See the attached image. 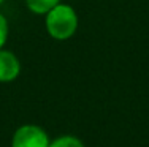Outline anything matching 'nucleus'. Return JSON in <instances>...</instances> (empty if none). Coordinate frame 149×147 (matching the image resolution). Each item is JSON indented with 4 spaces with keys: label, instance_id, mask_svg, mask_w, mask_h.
<instances>
[{
    "label": "nucleus",
    "instance_id": "obj_5",
    "mask_svg": "<svg viewBox=\"0 0 149 147\" xmlns=\"http://www.w3.org/2000/svg\"><path fill=\"white\" fill-rule=\"evenodd\" d=\"M49 147H84V144L74 136H60L49 142Z\"/></svg>",
    "mask_w": 149,
    "mask_h": 147
},
{
    "label": "nucleus",
    "instance_id": "obj_4",
    "mask_svg": "<svg viewBox=\"0 0 149 147\" xmlns=\"http://www.w3.org/2000/svg\"><path fill=\"white\" fill-rule=\"evenodd\" d=\"M26 2L30 11L37 13V14H46L56 5H59V0H26Z\"/></svg>",
    "mask_w": 149,
    "mask_h": 147
},
{
    "label": "nucleus",
    "instance_id": "obj_3",
    "mask_svg": "<svg viewBox=\"0 0 149 147\" xmlns=\"http://www.w3.org/2000/svg\"><path fill=\"white\" fill-rule=\"evenodd\" d=\"M17 75H19V62L16 55L0 49V82L13 81Z\"/></svg>",
    "mask_w": 149,
    "mask_h": 147
},
{
    "label": "nucleus",
    "instance_id": "obj_6",
    "mask_svg": "<svg viewBox=\"0 0 149 147\" xmlns=\"http://www.w3.org/2000/svg\"><path fill=\"white\" fill-rule=\"evenodd\" d=\"M6 37H8V22H6L5 17L0 14V49L5 44Z\"/></svg>",
    "mask_w": 149,
    "mask_h": 147
},
{
    "label": "nucleus",
    "instance_id": "obj_1",
    "mask_svg": "<svg viewBox=\"0 0 149 147\" xmlns=\"http://www.w3.org/2000/svg\"><path fill=\"white\" fill-rule=\"evenodd\" d=\"M78 17L72 6L56 5L46 13V29L56 40H67L76 32Z\"/></svg>",
    "mask_w": 149,
    "mask_h": 147
},
{
    "label": "nucleus",
    "instance_id": "obj_2",
    "mask_svg": "<svg viewBox=\"0 0 149 147\" xmlns=\"http://www.w3.org/2000/svg\"><path fill=\"white\" fill-rule=\"evenodd\" d=\"M13 147H49L48 135L37 125H24L13 136Z\"/></svg>",
    "mask_w": 149,
    "mask_h": 147
},
{
    "label": "nucleus",
    "instance_id": "obj_7",
    "mask_svg": "<svg viewBox=\"0 0 149 147\" xmlns=\"http://www.w3.org/2000/svg\"><path fill=\"white\" fill-rule=\"evenodd\" d=\"M2 2H3V0H0V3H2Z\"/></svg>",
    "mask_w": 149,
    "mask_h": 147
}]
</instances>
